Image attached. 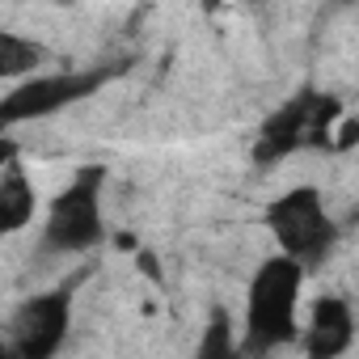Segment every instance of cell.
<instances>
[{
    "mask_svg": "<svg viewBox=\"0 0 359 359\" xmlns=\"http://www.w3.org/2000/svg\"><path fill=\"white\" fill-rule=\"evenodd\" d=\"M304 266L292 254L266 258L254 279H250V304H245V355H271L296 338V304H300V283Z\"/></svg>",
    "mask_w": 359,
    "mask_h": 359,
    "instance_id": "1",
    "label": "cell"
},
{
    "mask_svg": "<svg viewBox=\"0 0 359 359\" xmlns=\"http://www.w3.org/2000/svg\"><path fill=\"white\" fill-rule=\"evenodd\" d=\"M342 102L334 93L321 89H300L296 97H287L275 114H266L258 144H254V165H279L283 156L300 152V148H334V127H338Z\"/></svg>",
    "mask_w": 359,
    "mask_h": 359,
    "instance_id": "2",
    "label": "cell"
},
{
    "mask_svg": "<svg viewBox=\"0 0 359 359\" xmlns=\"http://www.w3.org/2000/svg\"><path fill=\"white\" fill-rule=\"evenodd\" d=\"M266 229L275 233L279 250L292 254L304 271H317L330 250L338 245V224L325 212V199L317 187H292L266 208Z\"/></svg>",
    "mask_w": 359,
    "mask_h": 359,
    "instance_id": "3",
    "label": "cell"
},
{
    "mask_svg": "<svg viewBox=\"0 0 359 359\" xmlns=\"http://www.w3.org/2000/svg\"><path fill=\"white\" fill-rule=\"evenodd\" d=\"M102 182L106 169L102 165H85L76 169V177L55 195L47 224H43V254H85L102 241L106 224H102Z\"/></svg>",
    "mask_w": 359,
    "mask_h": 359,
    "instance_id": "4",
    "label": "cell"
},
{
    "mask_svg": "<svg viewBox=\"0 0 359 359\" xmlns=\"http://www.w3.org/2000/svg\"><path fill=\"white\" fill-rule=\"evenodd\" d=\"M118 68H89V72H55V76H26L22 85H13L0 102V127H18V123H34L47 118L72 102L93 97Z\"/></svg>",
    "mask_w": 359,
    "mask_h": 359,
    "instance_id": "5",
    "label": "cell"
},
{
    "mask_svg": "<svg viewBox=\"0 0 359 359\" xmlns=\"http://www.w3.org/2000/svg\"><path fill=\"white\" fill-rule=\"evenodd\" d=\"M72 325V283L30 296L9 317V351L18 359H51Z\"/></svg>",
    "mask_w": 359,
    "mask_h": 359,
    "instance_id": "6",
    "label": "cell"
},
{
    "mask_svg": "<svg viewBox=\"0 0 359 359\" xmlns=\"http://www.w3.org/2000/svg\"><path fill=\"white\" fill-rule=\"evenodd\" d=\"M351 342H355V313H351V300H342V296H321V300H313L309 330H304V351H309L313 359H334V355H342Z\"/></svg>",
    "mask_w": 359,
    "mask_h": 359,
    "instance_id": "7",
    "label": "cell"
},
{
    "mask_svg": "<svg viewBox=\"0 0 359 359\" xmlns=\"http://www.w3.org/2000/svg\"><path fill=\"white\" fill-rule=\"evenodd\" d=\"M34 216V187L18 161H5L0 173V233H22Z\"/></svg>",
    "mask_w": 359,
    "mask_h": 359,
    "instance_id": "8",
    "label": "cell"
},
{
    "mask_svg": "<svg viewBox=\"0 0 359 359\" xmlns=\"http://www.w3.org/2000/svg\"><path fill=\"white\" fill-rule=\"evenodd\" d=\"M43 60H47L43 43L22 39V34H13V30L0 34V76H5L9 85H13V81H26V76H34V68H39Z\"/></svg>",
    "mask_w": 359,
    "mask_h": 359,
    "instance_id": "9",
    "label": "cell"
},
{
    "mask_svg": "<svg viewBox=\"0 0 359 359\" xmlns=\"http://www.w3.org/2000/svg\"><path fill=\"white\" fill-rule=\"evenodd\" d=\"M233 351H237V342H233V317H229V309H212V325L199 338V359H229Z\"/></svg>",
    "mask_w": 359,
    "mask_h": 359,
    "instance_id": "10",
    "label": "cell"
},
{
    "mask_svg": "<svg viewBox=\"0 0 359 359\" xmlns=\"http://www.w3.org/2000/svg\"><path fill=\"white\" fill-rule=\"evenodd\" d=\"M334 5H338V9H346V5H359V0H334Z\"/></svg>",
    "mask_w": 359,
    "mask_h": 359,
    "instance_id": "11",
    "label": "cell"
}]
</instances>
